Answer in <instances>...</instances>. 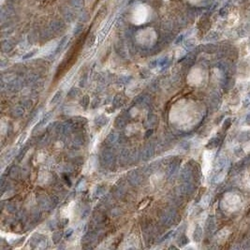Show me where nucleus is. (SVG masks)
<instances>
[{
    "label": "nucleus",
    "instance_id": "obj_1",
    "mask_svg": "<svg viewBox=\"0 0 250 250\" xmlns=\"http://www.w3.org/2000/svg\"><path fill=\"white\" fill-rule=\"evenodd\" d=\"M151 14L152 9L150 6L146 4H138L131 10L130 22L133 24L141 25L151 18Z\"/></svg>",
    "mask_w": 250,
    "mask_h": 250
},
{
    "label": "nucleus",
    "instance_id": "obj_2",
    "mask_svg": "<svg viewBox=\"0 0 250 250\" xmlns=\"http://www.w3.org/2000/svg\"><path fill=\"white\" fill-rule=\"evenodd\" d=\"M137 39L142 44H146L149 45L156 41V33L153 28H145L142 30H140L137 33Z\"/></svg>",
    "mask_w": 250,
    "mask_h": 250
},
{
    "label": "nucleus",
    "instance_id": "obj_3",
    "mask_svg": "<svg viewBox=\"0 0 250 250\" xmlns=\"http://www.w3.org/2000/svg\"><path fill=\"white\" fill-rule=\"evenodd\" d=\"M188 1L191 2V3H193V4H196V3H198L200 1H202V0H188Z\"/></svg>",
    "mask_w": 250,
    "mask_h": 250
},
{
    "label": "nucleus",
    "instance_id": "obj_4",
    "mask_svg": "<svg viewBox=\"0 0 250 250\" xmlns=\"http://www.w3.org/2000/svg\"><path fill=\"white\" fill-rule=\"evenodd\" d=\"M164 1H169V0H164Z\"/></svg>",
    "mask_w": 250,
    "mask_h": 250
}]
</instances>
